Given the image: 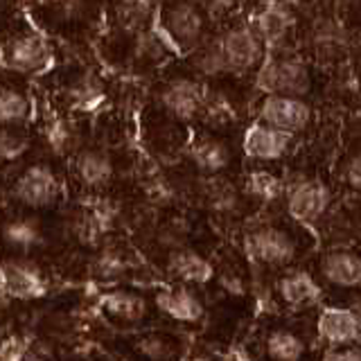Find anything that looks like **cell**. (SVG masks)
Masks as SVG:
<instances>
[{
	"mask_svg": "<svg viewBox=\"0 0 361 361\" xmlns=\"http://www.w3.org/2000/svg\"><path fill=\"white\" fill-rule=\"evenodd\" d=\"M32 357V341L23 334H7L0 343V359L3 361H23Z\"/></svg>",
	"mask_w": 361,
	"mask_h": 361,
	"instance_id": "obj_34",
	"label": "cell"
},
{
	"mask_svg": "<svg viewBox=\"0 0 361 361\" xmlns=\"http://www.w3.org/2000/svg\"><path fill=\"white\" fill-rule=\"evenodd\" d=\"M293 23H296V14L287 0H264L251 14L248 25L264 41L267 50H282L293 30Z\"/></svg>",
	"mask_w": 361,
	"mask_h": 361,
	"instance_id": "obj_8",
	"label": "cell"
},
{
	"mask_svg": "<svg viewBox=\"0 0 361 361\" xmlns=\"http://www.w3.org/2000/svg\"><path fill=\"white\" fill-rule=\"evenodd\" d=\"M156 0H118L116 3V20L118 25L129 34H140L149 30L158 18Z\"/></svg>",
	"mask_w": 361,
	"mask_h": 361,
	"instance_id": "obj_19",
	"label": "cell"
},
{
	"mask_svg": "<svg viewBox=\"0 0 361 361\" xmlns=\"http://www.w3.org/2000/svg\"><path fill=\"white\" fill-rule=\"evenodd\" d=\"M255 88L264 95L305 97L312 88L310 66L296 54L269 50L255 73Z\"/></svg>",
	"mask_w": 361,
	"mask_h": 361,
	"instance_id": "obj_1",
	"label": "cell"
},
{
	"mask_svg": "<svg viewBox=\"0 0 361 361\" xmlns=\"http://www.w3.org/2000/svg\"><path fill=\"white\" fill-rule=\"evenodd\" d=\"M293 135L296 133L282 131L257 120L246 129L242 149L248 158H255V161H280L291 152Z\"/></svg>",
	"mask_w": 361,
	"mask_h": 361,
	"instance_id": "obj_12",
	"label": "cell"
},
{
	"mask_svg": "<svg viewBox=\"0 0 361 361\" xmlns=\"http://www.w3.org/2000/svg\"><path fill=\"white\" fill-rule=\"evenodd\" d=\"M75 142V129L68 120H54L48 127V145L56 154H66Z\"/></svg>",
	"mask_w": 361,
	"mask_h": 361,
	"instance_id": "obj_35",
	"label": "cell"
},
{
	"mask_svg": "<svg viewBox=\"0 0 361 361\" xmlns=\"http://www.w3.org/2000/svg\"><path fill=\"white\" fill-rule=\"evenodd\" d=\"M244 251L257 264L285 267L296 257V240L280 226H259L244 237Z\"/></svg>",
	"mask_w": 361,
	"mask_h": 361,
	"instance_id": "obj_3",
	"label": "cell"
},
{
	"mask_svg": "<svg viewBox=\"0 0 361 361\" xmlns=\"http://www.w3.org/2000/svg\"><path fill=\"white\" fill-rule=\"evenodd\" d=\"M353 310H355V312H357V314L361 316V298H359V300L355 302V307H353Z\"/></svg>",
	"mask_w": 361,
	"mask_h": 361,
	"instance_id": "obj_42",
	"label": "cell"
},
{
	"mask_svg": "<svg viewBox=\"0 0 361 361\" xmlns=\"http://www.w3.org/2000/svg\"><path fill=\"white\" fill-rule=\"evenodd\" d=\"M190 158L201 172L206 174H217L221 169L228 167L231 163V149L226 147V142L217 140V138H197L190 147Z\"/></svg>",
	"mask_w": 361,
	"mask_h": 361,
	"instance_id": "obj_22",
	"label": "cell"
},
{
	"mask_svg": "<svg viewBox=\"0 0 361 361\" xmlns=\"http://www.w3.org/2000/svg\"><path fill=\"white\" fill-rule=\"evenodd\" d=\"M165 3H167V0H165Z\"/></svg>",
	"mask_w": 361,
	"mask_h": 361,
	"instance_id": "obj_43",
	"label": "cell"
},
{
	"mask_svg": "<svg viewBox=\"0 0 361 361\" xmlns=\"http://www.w3.org/2000/svg\"><path fill=\"white\" fill-rule=\"evenodd\" d=\"M257 120L278 127L289 133H300L310 127L312 122V106L305 97L296 95H267L262 106H259Z\"/></svg>",
	"mask_w": 361,
	"mask_h": 361,
	"instance_id": "obj_9",
	"label": "cell"
},
{
	"mask_svg": "<svg viewBox=\"0 0 361 361\" xmlns=\"http://www.w3.org/2000/svg\"><path fill=\"white\" fill-rule=\"evenodd\" d=\"M190 66L195 68V73L203 77H221L228 75L231 68L226 61L221 37L203 39L195 50H190Z\"/></svg>",
	"mask_w": 361,
	"mask_h": 361,
	"instance_id": "obj_20",
	"label": "cell"
},
{
	"mask_svg": "<svg viewBox=\"0 0 361 361\" xmlns=\"http://www.w3.org/2000/svg\"><path fill=\"white\" fill-rule=\"evenodd\" d=\"M138 350L149 359H172L174 350L163 336H142L138 341Z\"/></svg>",
	"mask_w": 361,
	"mask_h": 361,
	"instance_id": "obj_37",
	"label": "cell"
},
{
	"mask_svg": "<svg viewBox=\"0 0 361 361\" xmlns=\"http://www.w3.org/2000/svg\"><path fill=\"white\" fill-rule=\"evenodd\" d=\"M75 174L88 188H102L113 178V163L106 154L97 149H84L75 158Z\"/></svg>",
	"mask_w": 361,
	"mask_h": 361,
	"instance_id": "obj_21",
	"label": "cell"
},
{
	"mask_svg": "<svg viewBox=\"0 0 361 361\" xmlns=\"http://www.w3.org/2000/svg\"><path fill=\"white\" fill-rule=\"evenodd\" d=\"M267 355L278 361H298L305 357V341L289 330H274L267 336Z\"/></svg>",
	"mask_w": 361,
	"mask_h": 361,
	"instance_id": "obj_26",
	"label": "cell"
},
{
	"mask_svg": "<svg viewBox=\"0 0 361 361\" xmlns=\"http://www.w3.org/2000/svg\"><path fill=\"white\" fill-rule=\"evenodd\" d=\"M0 291H3V300H37L50 291V285L43 271L32 262L5 259L0 267Z\"/></svg>",
	"mask_w": 361,
	"mask_h": 361,
	"instance_id": "obj_6",
	"label": "cell"
},
{
	"mask_svg": "<svg viewBox=\"0 0 361 361\" xmlns=\"http://www.w3.org/2000/svg\"><path fill=\"white\" fill-rule=\"evenodd\" d=\"M201 118L214 127H224L235 120V109L231 99L226 97L221 90H206V99H203V111Z\"/></svg>",
	"mask_w": 361,
	"mask_h": 361,
	"instance_id": "obj_29",
	"label": "cell"
},
{
	"mask_svg": "<svg viewBox=\"0 0 361 361\" xmlns=\"http://www.w3.org/2000/svg\"><path fill=\"white\" fill-rule=\"evenodd\" d=\"M314 43L321 52H332V50L341 48L343 37H341V32H338V27L332 25V23H321L319 30L314 32Z\"/></svg>",
	"mask_w": 361,
	"mask_h": 361,
	"instance_id": "obj_36",
	"label": "cell"
},
{
	"mask_svg": "<svg viewBox=\"0 0 361 361\" xmlns=\"http://www.w3.org/2000/svg\"><path fill=\"white\" fill-rule=\"evenodd\" d=\"M167 271L180 282H188V285H208L210 280H214V274H217L208 257H203L199 251H192L188 246L169 251Z\"/></svg>",
	"mask_w": 361,
	"mask_h": 361,
	"instance_id": "obj_15",
	"label": "cell"
},
{
	"mask_svg": "<svg viewBox=\"0 0 361 361\" xmlns=\"http://www.w3.org/2000/svg\"><path fill=\"white\" fill-rule=\"evenodd\" d=\"M278 296L289 307H312L323 300V287L307 271H289L278 280Z\"/></svg>",
	"mask_w": 361,
	"mask_h": 361,
	"instance_id": "obj_16",
	"label": "cell"
},
{
	"mask_svg": "<svg viewBox=\"0 0 361 361\" xmlns=\"http://www.w3.org/2000/svg\"><path fill=\"white\" fill-rule=\"evenodd\" d=\"M325 361H361V345L359 343H343V345H327L323 350Z\"/></svg>",
	"mask_w": 361,
	"mask_h": 361,
	"instance_id": "obj_38",
	"label": "cell"
},
{
	"mask_svg": "<svg viewBox=\"0 0 361 361\" xmlns=\"http://www.w3.org/2000/svg\"><path fill=\"white\" fill-rule=\"evenodd\" d=\"M219 285L226 293H231V296H244L246 293L244 278L237 276V274H231V271H226V274L219 276Z\"/></svg>",
	"mask_w": 361,
	"mask_h": 361,
	"instance_id": "obj_40",
	"label": "cell"
},
{
	"mask_svg": "<svg viewBox=\"0 0 361 361\" xmlns=\"http://www.w3.org/2000/svg\"><path fill=\"white\" fill-rule=\"evenodd\" d=\"M203 99H206V88L192 77L172 79L161 90L163 109L176 120H185V122L201 118Z\"/></svg>",
	"mask_w": 361,
	"mask_h": 361,
	"instance_id": "obj_11",
	"label": "cell"
},
{
	"mask_svg": "<svg viewBox=\"0 0 361 361\" xmlns=\"http://www.w3.org/2000/svg\"><path fill=\"white\" fill-rule=\"evenodd\" d=\"M244 192H246V197L269 203L287 195V183L282 178H278L276 174L259 169V172H251L246 176Z\"/></svg>",
	"mask_w": 361,
	"mask_h": 361,
	"instance_id": "obj_24",
	"label": "cell"
},
{
	"mask_svg": "<svg viewBox=\"0 0 361 361\" xmlns=\"http://www.w3.org/2000/svg\"><path fill=\"white\" fill-rule=\"evenodd\" d=\"M287 212L291 219L302 226H314L321 221L332 203L330 188L316 178H300L287 185Z\"/></svg>",
	"mask_w": 361,
	"mask_h": 361,
	"instance_id": "obj_5",
	"label": "cell"
},
{
	"mask_svg": "<svg viewBox=\"0 0 361 361\" xmlns=\"http://www.w3.org/2000/svg\"><path fill=\"white\" fill-rule=\"evenodd\" d=\"M71 97H73V106L79 111H97L106 99L104 88L90 75H86L82 82H77L71 88Z\"/></svg>",
	"mask_w": 361,
	"mask_h": 361,
	"instance_id": "obj_28",
	"label": "cell"
},
{
	"mask_svg": "<svg viewBox=\"0 0 361 361\" xmlns=\"http://www.w3.org/2000/svg\"><path fill=\"white\" fill-rule=\"evenodd\" d=\"M242 0H201V5L206 7V11L212 18H221V16H228L231 11L240 5Z\"/></svg>",
	"mask_w": 361,
	"mask_h": 361,
	"instance_id": "obj_39",
	"label": "cell"
},
{
	"mask_svg": "<svg viewBox=\"0 0 361 361\" xmlns=\"http://www.w3.org/2000/svg\"><path fill=\"white\" fill-rule=\"evenodd\" d=\"M221 45L228 68L233 75H242L248 71H257L267 56V45L257 37L255 30L248 25H237L221 34Z\"/></svg>",
	"mask_w": 361,
	"mask_h": 361,
	"instance_id": "obj_7",
	"label": "cell"
},
{
	"mask_svg": "<svg viewBox=\"0 0 361 361\" xmlns=\"http://www.w3.org/2000/svg\"><path fill=\"white\" fill-rule=\"evenodd\" d=\"M3 237L11 248H18V251H30V248L39 246L43 242L41 228L30 219L7 221L3 228Z\"/></svg>",
	"mask_w": 361,
	"mask_h": 361,
	"instance_id": "obj_27",
	"label": "cell"
},
{
	"mask_svg": "<svg viewBox=\"0 0 361 361\" xmlns=\"http://www.w3.org/2000/svg\"><path fill=\"white\" fill-rule=\"evenodd\" d=\"M206 201L212 210L231 212L237 206V190L224 178H210L206 183Z\"/></svg>",
	"mask_w": 361,
	"mask_h": 361,
	"instance_id": "obj_31",
	"label": "cell"
},
{
	"mask_svg": "<svg viewBox=\"0 0 361 361\" xmlns=\"http://www.w3.org/2000/svg\"><path fill=\"white\" fill-rule=\"evenodd\" d=\"M190 237V226L185 219H169L161 226V231H158V244H163L167 251H174V248H180L185 246Z\"/></svg>",
	"mask_w": 361,
	"mask_h": 361,
	"instance_id": "obj_32",
	"label": "cell"
},
{
	"mask_svg": "<svg viewBox=\"0 0 361 361\" xmlns=\"http://www.w3.org/2000/svg\"><path fill=\"white\" fill-rule=\"evenodd\" d=\"M316 332L327 345L361 341V316L353 307H323L316 319Z\"/></svg>",
	"mask_w": 361,
	"mask_h": 361,
	"instance_id": "obj_14",
	"label": "cell"
},
{
	"mask_svg": "<svg viewBox=\"0 0 361 361\" xmlns=\"http://www.w3.org/2000/svg\"><path fill=\"white\" fill-rule=\"evenodd\" d=\"M93 274L97 278H104V280H113V278H120L124 276V271L129 269V259L124 253L116 251V248H104L99 251L93 259Z\"/></svg>",
	"mask_w": 361,
	"mask_h": 361,
	"instance_id": "obj_30",
	"label": "cell"
},
{
	"mask_svg": "<svg viewBox=\"0 0 361 361\" xmlns=\"http://www.w3.org/2000/svg\"><path fill=\"white\" fill-rule=\"evenodd\" d=\"M27 138L20 131L11 129V127H3V133H0V156H3L5 163H14L18 158L27 152Z\"/></svg>",
	"mask_w": 361,
	"mask_h": 361,
	"instance_id": "obj_33",
	"label": "cell"
},
{
	"mask_svg": "<svg viewBox=\"0 0 361 361\" xmlns=\"http://www.w3.org/2000/svg\"><path fill=\"white\" fill-rule=\"evenodd\" d=\"M52 63V50L37 32H20L5 43L3 68L18 75L43 73Z\"/></svg>",
	"mask_w": 361,
	"mask_h": 361,
	"instance_id": "obj_4",
	"label": "cell"
},
{
	"mask_svg": "<svg viewBox=\"0 0 361 361\" xmlns=\"http://www.w3.org/2000/svg\"><path fill=\"white\" fill-rule=\"evenodd\" d=\"M321 276L334 287H343V289L361 287V253L330 251L321 259Z\"/></svg>",
	"mask_w": 361,
	"mask_h": 361,
	"instance_id": "obj_17",
	"label": "cell"
},
{
	"mask_svg": "<svg viewBox=\"0 0 361 361\" xmlns=\"http://www.w3.org/2000/svg\"><path fill=\"white\" fill-rule=\"evenodd\" d=\"M345 180L353 190L361 192V154H357L345 167Z\"/></svg>",
	"mask_w": 361,
	"mask_h": 361,
	"instance_id": "obj_41",
	"label": "cell"
},
{
	"mask_svg": "<svg viewBox=\"0 0 361 361\" xmlns=\"http://www.w3.org/2000/svg\"><path fill=\"white\" fill-rule=\"evenodd\" d=\"M156 307L178 323H197L203 319V302L185 287H172L156 293Z\"/></svg>",
	"mask_w": 361,
	"mask_h": 361,
	"instance_id": "obj_18",
	"label": "cell"
},
{
	"mask_svg": "<svg viewBox=\"0 0 361 361\" xmlns=\"http://www.w3.org/2000/svg\"><path fill=\"white\" fill-rule=\"evenodd\" d=\"M116 219H118L116 203L109 201V199H97L75 219L73 233H75L79 244H84L88 248H95L104 242V237L113 231Z\"/></svg>",
	"mask_w": 361,
	"mask_h": 361,
	"instance_id": "obj_13",
	"label": "cell"
},
{
	"mask_svg": "<svg viewBox=\"0 0 361 361\" xmlns=\"http://www.w3.org/2000/svg\"><path fill=\"white\" fill-rule=\"evenodd\" d=\"M208 11L195 0H167V5L158 9V25L174 41L178 52H190L206 39Z\"/></svg>",
	"mask_w": 361,
	"mask_h": 361,
	"instance_id": "obj_2",
	"label": "cell"
},
{
	"mask_svg": "<svg viewBox=\"0 0 361 361\" xmlns=\"http://www.w3.org/2000/svg\"><path fill=\"white\" fill-rule=\"evenodd\" d=\"M11 195L27 208H48L59 199V178L48 165H32L16 178Z\"/></svg>",
	"mask_w": 361,
	"mask_h": 361,
	"instance_id": "obj_10",
	"label": "cell"
},
{
	"mask_svg": "<svg viewBox=\"0 0 361 361\" xmlns=\"http://www.w3.org/2000/svg\"><path fill=\"white\" fill-rule=\"evenodd\" d=\"M102 307L120 321L135 323L147 314V300L133 291H109L102 296Z\"/></svg>",
	"mask_w": 361,
	"mask_h": 361,
	"instance_id": "obj_23",
	"label": "cell"
},
{
	"mask_svg": "<svg viewBox=\"0 0 361 361\" xmlns=\"http://www.w3.org/2000/svg\"><path fill=\"white\" fill-rule=\"evenodd\" d=\"M32 116V102L20 90L5 86L0 93V120L3 127H18Z\"/></svg>",
	"mask_w": 361,
	"mask_h": 361,
	"instance_id": "obj_25",
	"label": "cell"
}]
</instances>
